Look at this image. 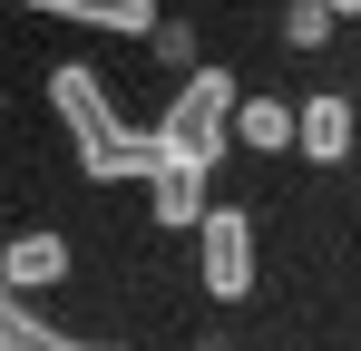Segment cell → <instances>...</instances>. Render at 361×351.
<instances>
[{"label": "cell", "instance_id": "obj_12", "mask_svg": "<svg viewBox=\"0 0 361 351\" xmlns=\"http://www.w3.org/2000/svg\"><path fill=\"white\" fill-rule=\"evenodd\" d=\"M332 10H342V20H352V10H361V0H332Z\"/></svg>", "mask_w": 361, "mask_h": 351}, {"label": "cell", "instance_id": "obj_9", "mask_svg": "<svg viewBox=\"0 0 361 351\" xmlns=\"http://www.w3.org/2000/svg\"><path fill=\"white\" fill-rule=\"evenodd\" d=\"M235 137H244V147H293V137H302V108H274V98H244V108H235Z\"/></svg>", "mask_w": 361, "mask_h": 351}, {"label": "cell", "instance_id": "obj_4", "mask_svg": "<svg viewBox=\"0 0 361 351\" xmlns=\"http://www.w3.org/2000/svg\"><path fill=\"white\" fill-rule=\"evenodd\" d=\"M10 10H49L78 30H118V39H157V0H10Z\"/></svg>", "mask_w": 361, "mask_h": 351}, {"label": "cell", "instance_id": "obj_5", "mask_svg": "<svg viewBox=\"0 0 361 351\" xmlns=\"http://www.w3.org/2000/svg\"><path fill=\"white\" fill-rule=\"evenodd\" d=\"M68 273V244L49 225H30V234H10L0 244V283H20V292H39V283H59Z\"/></svg>", "mask_w": 361, "mask_h": 351}, {"label": "cell", "instance_id": "obj_8", "mask_svg": "<svg viewBox=\"0 0 361 351\" xmlns=\"http://www.w3.org/2000/svg\"><path fill=\"white\" fill-rule=\"evenodd\" d=\"M157 225H205V176L195 166H157Z\"/></svg>", "mask_w": 361, "mask_h": 351}, {"label": "cell", "instance_id": "obj_2", "mask_svg": "<svg viewBox=\"0 0 361 351\" xmlns=\"http://www.w3.org/2000/svg\"><path fill=\"white\" fill-rule=\"evenodd\" d=\"M235 78L225 68H195L176 98H166V117H157V166H195L215 176V156H225V137H235Z\"/></svg>", "mask_w": 361, "mask_h": 351}, {"label": "cell", "instance_id": "obj_1", "mask_svg": "<svg viewBox=\"0 0 361 351\" xmlns=\"http://www.w3.org/2000/svg\"><path fill=\"white\" fill-rule=\"evenodd\" d=\"M49 108H59L68 147H78V166L98 176V185H137V176H157V137H137V127L108 108L98 68H49Z\"/></svg>", "mask_w": 361, "mask_h": 351}, {"label": "cell", "instance_id": "obj_3", "mask_svg": "<svg viewBox=\"0 0 361 351\" xmlns=\"http://www.w3.org/2000/svg\"><path fill=\"white\" fill-rule=\"evenodd\" d=\"M195 273L215 302H244L254 292V215L244 205H205V225H195Z\"/></svg>", "mask_w": 361, "mask_h": 351}, {"label": "cell", "instance_id": "obj_10", "mask_svg": "<svg viewBox=\"0 0 361 351\" xmlns=\"http://www.w3.org/2000/svg\"><path fill=\"white\" fill-rule=\"evenodd\" d=\"M332 20H342L332 0H293V10H283V39H293V49H322V39H332Z\"/></svg>", "mask_w": 361, "mask_h": 351}, {"label": "cell", "instance_id": "obj_6", "mask_svg": "<svg viewBox=\"0 0 361 351\" xmlns=\"http://www.w3.org/2000/svg\"><path fill=\"white\" fill-rule=\"evenodd\" d=\"M0 351H108V342H68V332H49V322L20 302V283H0Z\"/></svg>", "mask_w": 361, "mask_h": 351}, {"label": "cell", "instance_id": "obj_7", "mask_svg": "<svg viewBox=\"0 0 361 351\" xmlns=\"http://www.w3.org/2000/svg\"><path fill=\"white\" fill-rule=\"evenodd\" d=\"M302 156H312V166H342V156H352V108H342V98H312V108H302V137H293Z\"/></svg>", "mask_w": 361, "mask_h": 351}, {"label": "cell", "instance_id": "obj_11", "mask_svg": "<svg viewBox=\"0 0 361 351\" xmlns=\"http://www.w3.org/2000/svg\"><path fill=\"white\" fill-rule=\"evenodd\" d=\"M185 49H195V30H185V20H157V58H166V68H176Z\"/></svg>", "mask_w": 361, "mask_h": 351}]
</instances>
